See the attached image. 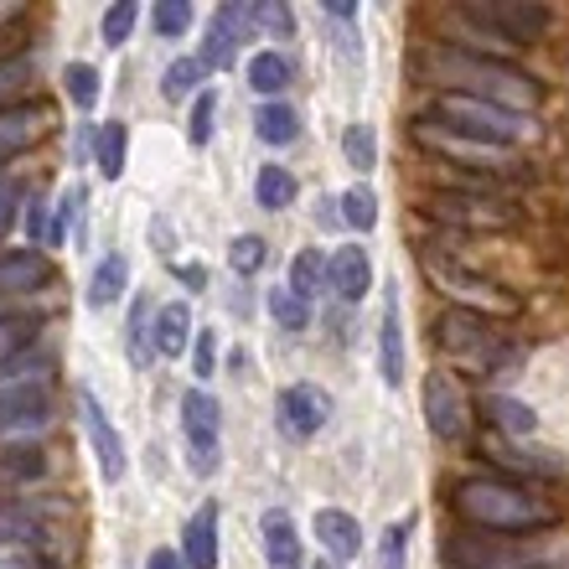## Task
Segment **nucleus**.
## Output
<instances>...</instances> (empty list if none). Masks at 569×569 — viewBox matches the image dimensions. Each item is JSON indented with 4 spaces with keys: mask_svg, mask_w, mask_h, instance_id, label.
Masks as SVG:
<instances>
[{
    "mask_svg": "<svg viewBox=\"0 0 569 569\" xmlns=\"http://www.w3.org/2000/svg\"><path fill=\"white\" fill-rule=\"evenodd\" d=\"M254 130H259V140H264V146H290V140L300 136V114L290 104H264L254 114Z\"/></svg>",
    "mask_w": 569,
    "mask_h": 569,
    "instance_id": "nucleus-24",
    "label": "nucleus"
},
{
    "mask_svg": "<svg viewBox=\"0 0 569 569\" xmlns=\"http://www.w3.org/2000/svg\"><path fill=\"white\" fill-rule=\"evenodd\" d=\"M197 378H212V331H197V358H192Z\"/></svg>",
    "mask_w": 569,
    "mask_h": 569,
    "instance_id": "nucleus-45",
    "label": "nucleus"
},
{
    "mask_svg": "<svg viewBox=\"0 0 569 569\" xmlns=\"http://www.w3.org/2000/svg\"><path fill=\"white\" fill-rule=\"evenodd\" d=\"M342 218L352 228H358V233H373L378 228V197H373V187H347L342 192Z\"/></svg>",
    "mask_w": 569,
    "mask_h": 569,
    "instance_id": "nucleus-31",
    "label": "nucleus"
},
{
    "mask_svg": "<svg viewBox=\"0 0 569 569\" xmlns=\"http://www.w3.org/2000/svg\"><path fill=\"white\" fill-rule=\"evenodd\" d=\"M31 539H37L31 512L16 508V502H0V543H31Z\"/></svg>",
    "mask_w": 569,
    "mask_h": 569,
    "instance_id": "nucleus-39",
    "label": "nucleus"
},
{
    "mask_svg": "<svg viewBox=\"0 0 569 569\" xmlns=\"http://www.w3.org/2000/svg\"><path fill=\"white\" fill-rule=\"evenodd\" d=\"M150 352H156V327H150V300L140 296L136 306H130V362L150 368Z\"/></svg>",
    "mask_w": 569,
    "mask_h": 569,
    "instance_id": "nucleus-29",
    "label": "nucleus"
},
{
    "mask_svg": "<svg viewBox=\"0 0 569 569\" xmlns=\"http://www.w3.org/2000/svg\"><path fill=\"white\" fill-rule=\"evenodd\" d=\"M425 212H430L435 223L466 228V233H502V228H512L523 218L508 197H497V192H440V197H430Z\"/></svg>",
    "mask_w": 569,
    "mask_h": 569,
    "instance_id": "nucleus-5",
    "label": "nucleus"
},
{
    "mask_svg": "<svg viewBox=\"0 0 569 569\" xmlns=\"http://www.w3.org/2000/svg\"><path fill=\"white\" fill-rule=\"evenodd\" d=\"M284 83H290V62H284L280 52H259V58H249V89L254 93L274 99Z\"/></svg>",
    "mask_w": 569,
    "mask_h": 569,
    "instance_id": "nucleus-27",
    "label": "nucleus"
},
{
    "mask_svg": "<svg viewBox=\"0 0 569 569\" xmlns=\"http://www.w3.org/2000/svg\"><path fill=\"white\" fill-rule=\"evenodd\" d=\"M181 565L218 569V508H212V502H202V508L192 512L187 533H181Z\"/></svg>",
    "mask_w": 569,
    "mask_h": 569,
    "instance_id": "nucleus-15",
    "label": "nucleus"
},
{
    "mask_svg": "<svg viewBox=\"0 0 569 569\" xmlns=\"http://www.w3.org/2000/svg\"><path fill=\"white\" fill-rule=\"evenodd\" d=\"M146 569H187V565H181V555H171V549H156Z\"/></svg>",
    "mask_w": 569,
    "mask_h": 569,
    "instance_id": "nucleus-48",
    "label": "nucleus"
},
{
    "mask_svg": "<svg viewBox=\"0 0 569 569\" xmlns=\"http://www.w3.org/2000/svg\"><path fill=\"white\" fill-rule=\"evenodd\" d=\"M420 264H425V274L456 300V311H477V316H487V321H508V316H518V300H512L502 284L487 280V274L466 270V264H456V259L430 254V249L420 254Z\"/></svg>",
    "mask_w": 569,
    "mask_h": 569,
    "instance_id": "nucleus-4",
    "label": "nucleus"
},
{
    "mask_svg": "<svg viewBox=\"0 0 569 569\" xmlns=\"http://www.w3.org/2000/svg\"><path fill=\"white\" fill-rule=\"evenodd\" d=\"M327 280L331 290L342 300H362L368 290H373V259H368V249H337V254L327 259Z\"/></svg>",
    "mask_w": 569,
    "mask_h": 569,
    "instance_id": "nucleus-13",
    "label": "nucleus"
},
{
    "mask_svg": "<svg viewBox=\"0 0 569 569\" xmlns=\"http://www.w3.org/2000/svg\"><path fill=\"white\" fill-rule=\"evenodd\" d=\"M0 471H6V477H16V481H37L47 471L42 446H6V450H0Z\"/></svg>",
    "mask_w": 569,
    "mask_h": 569,
    "instance_id": "nucleus-32",
    "label": "nucleus"
},
{
    "mask_svg": "<svg viewBox=\"0 0 569 569\" xmlns=\"http://www.w3.org/2000/svg\"><path fill=\"white\" fill-rule=\"evenodd\" d=\"M124 156H130V130H124L120 120L99 124V136H93V166H99V177L120 181L124 177Z\"/></svg>",
    "mask_w": 569,
    "mask_h": 569,
    "instance_id": "nucleus-20",
    "label": "nucleus"
},
{
    "mask_svg": "<svg viewBox=\"0 0 569 569\" xmlns=\"http://www.w3.org/2000/svg\"><path fill=\"white\" fill-rule=\"evenodd\" d=\"M62 83H68V99H73L78 109H93V104H99V73H93L89 62H68Z\"/></svg>",
    "mask_w": 569,
    "mask_h": 569,
    "instance_id": "nucleus-36",
    "label": "nucleus"
},
{
    "mask_svg": "<svg viewBox=\"0 0 569 569\" xmlns=\"http://www.w3.org/2000/svg\"><path fill=\"white\" fill-rule=\"evenodd\" d=\"M259 533H264V559H270V569H300V539H296L290 512L270 508L259 518Z\"/></svg>",
    "mask_w": 569,
    "mask_h": 569,
    "instance_id": "nucleus-18",
    "label": "nucleus"
},
{
    "mask_svg": "<svg viewBox=\"0 0 569 569\" xmlns=\"http://www.w3.org/2000/svg\"><path fill=\"white\" fill-rule=\"evenodd\" d=\"M450 508L477 533H539L559 523V508L549 497H533L528 487L502 477H466L450 492Z\"/></svg>",
    "mask_w": 569,
    "mask_h": 569,
    "instance_id": "nucleus-1",
    "label": "nucleus"
},
{
    "mask_svg": "<svg viewBox=\"0 0 569 569\" xmlns=\"http://www.w3.org/2000/svg\"><path fill=\"white\" fill-rule=\"evenodd\" d=\"M316 539H321V549H327V555L342 565V559H358L362 528H358V518H352V512L321 508V512H316Z\"/></svg>",
    "mask_w": 569,
    "mask_h": 569,
    "instance_id": "nucleus-17",
    "label": "nucleus"
},
{
    "mask_svg": "<svg viewBox=\"0 0 569 569\" xmlns=\"http://www.w3.org/2000/svg\"><path fill=\"white\" fill-rule=\"evenodd\" d=\"M78 208H83V187H68L58 202V218H52V228H47V243H62L68 239V228H78Z\"/></svg>",
    "mask_w": 569,
    "mask_h": 569,
    "instance_id": "nucleus-41",
    "label": "nucleus"
},
{
    "mask_svg": "<svg viewBox=\"0 0 569 569\" xmlns=\"http://www.w3.org/2000/svg\"><path fill=\"white\" fill-rule=\"evenodd\" d=\"M181 435H187V466H192L197 477H212L218 471V456H223V409L218 399L202 389H187L181 399Z\"/></svg>",
    "mask_w": 569,
    "mask_h": 569,
    "instance_id": "nucleus-6",
    "label": "nucleus"
},
{
    "mask_svg": "<svg viewBox=\"0 0 569 569\" xmlns=\"http://www.w3.org/2000/svg\"><path fill=\"white\" fill-rule=\"evenodd\" d=\"M450 565H466V569H487V565H502V549L492 539H456L446 549Z\"/></svg>",
    "mask_w": 569,
    "mask_h": 569,
    "instance_id": "nucleus-33",
    "label": "nucleus"
},
{
    "mask_svg": "<svg viewBox=\"0 0 569 569\" xmlns=\"http://www.w3.org/2000/svg\"><path fill=\"white\" fill-rule=\"evenodd\" d=\"M52 280V259L42 249H11L0 254V290L6 296H27V290H42Z\"/></svg>",
    "mask_w": 569,
    "mask_h": 569,
    "instance_id": "nucleus-12",
    "label": "nucleus"
},
{
    "mask_svg": "<svg viewBox=\"0 0 569 569\" xmlns=\"http://www.w3.org/2000/svg\"><path fill=\"white\" fill-rule=\"evenodd\" d=\"M296 177L284 171V166H264L254 177V197H259V208H270V212H280V208H290L296 202Z\"/></svg>",
    "mask_w": 569,
    "mask_h": 569,
    "instance_id": "nucleus-26",
    "label": "nucleus"
},
{
    "mask_svg": "<svg viewBox=\"0 0 569 569\" xmlns=\"http://www.w3.org/2000/svg\"><path fill=\"white\" fill-rule=\"evenodd\" d=\"M16 202H21V192H16V187H0V239H6V228L16 223Z\"/></svg>",
    "mask_w": 569,
    "mask_h": 569,
    "instance_id": "nucleus-46",
    "label": "nucleus"
},
{
    "mask_svg": "<svg viewBox=\"0 0 569 569\" xmlns=\"http://www.w3.org/2000/svg\"><path fill=\"white\" fill-rule=\"evenodd\" d=\"M327 284V259L316 254V249H300L296 264H290V290H296L306 306H311V296Z\"/></svg>",
    "mask_w": 569,
    "mask_h": 569,
    "instance_id": "nucleus-28",
    "label": "nucleus"
},
{
    "mask_svg": "<svg viewBox=\"0 0 569 569\" xmlns=\"http://www.w3.org/2000/svg\"><path fill=\"white\" fill-rule=\"evenodd\" d=\"M327 11L337 16V21H352V16H358V6H352V0H327Z\"/></svg>",
    "mask_w": 569,
    "mask_h": 569,
    "instance_id": "nucleus-50",
    "label": "nucleus"
},
{
    "mask_svg": "<svg viewBox=\"0 0 569 569\" xmlns=\"http://www.w3.org/2000/svg\"><path fill=\"white\" fill-rule=\"evenodd\" d=\"M171 270H177L181 284H192V290H202V284H208V270H202V264H171Z\"/></svg>",
    "mask_w": 569,
    "mask_h": 569,
    "instance_id": "nucleus-47",
    "label": "nucleus"
},
{
    "mask_svg": "<svg viewBox=\"0 0 569 569\" xmlns=\"http://www.w3.org/2000/svg\"><path fill=\"white\" fill-rule=\"evenodd\" d=\"M331 420V393L316 389V383H296V389L280 393V425L284 435H296V440H306V435L327 430Z\"/></svg>",
    "mask_w": 569,
    "mask_h": 569,
    "instance_id": "nucleus-7",
    "label": "nucleus"
},
{
    "mask_svg": "<svg viewBox=\"0 0 569 569\" xmlns=\"http://www.w3.org/2000/svg\"><path fill=\"white\" fill-rule=\"evenodd\" d=\"M243 6H218V16H212V27H208V42H202V68H228L233 62V52H239V31H243Z\"/></svg>",
    "mask_w": 569,
    "mask_h": 569,
    "instance_id": "nucleus-14",
    "label": "nucleus"
},
{
    "mask_svg": "<svg viewBox=\"0 0 569 569\" xmlns=\"http://www.w3.org/2000/svg\"><path fill=\"white\" fill-rule=\"evenodd\" d=\"M450 68V73L461 78V83H471L466 93H477V99H492V104L502 109H539L543 104V89L533 83L528 73H518V68H508V62L497 58H477V52H446L440 58Z\"/></svg>",
    "mask_w": 569,
    "mask_h": 569,
    "instance_id": "nucleus-3",
    "label": "nucleus"
},
{
    "mask_svg": "<svg viewBox=\"0 0 569 569\" xmlns=\"http://www.w3.org/2000/svg\"><path fill=\"white\" fill-rule=\"evenodd\" d=\"M47 425V378H21L0 389V435Z\"/></svg>",
    "mask_w": 569,
    "mask_h": 569,
    "instance_id": "nucleus-9",
    "label": "nucleus"
},
{
    "mask_svg": "<svg viewBox=\"0 0 569 569\" xmlns=\"http://www.w3.org/2000/svg\"><path fill=\"white\" fill-rule=\"evenodd\" d=\"M150 21H156L161 37H181V31L192 27V0H161V6L150 11Z\"/></svg>",
    "mask_w": 569,
    "mask_h": 569,
    "instance_id": "nucleus-40",
    "label": "nucleus"
},
{
    "mask_svg": "<svg viewBox=\"0 0 569 569\" xmlns=\"http://www.w3.org/2000/svg\"><path fill=\"white\" fill-rule=\"evenodd\" d=\"M316 569H342V565H316Z\"/></svg>",
    "mask_w": 569,
    "mask_h": 569,
    "instance_id": "nucleus-52",
    "label": "nucleus"
},
{
    "mask_svg": "<svg viewBox=\"0 0 569 569\" xmlns=\"http://www.w3.org/2000/svg\"><path fill=\"white\" fill-rule=\"evenodd\" d=\"M31 342H37V327H31V321H6V327H0V368H11L16 358H27Z\"/></svg>",
    "mask_w": 569,
    "mask_h": 569,
    "instance_id": "nucleus-37",
    "label": "nucleus"
},
{
    "mask_svg": "<svg viewBox=\"0 0 569 569\" xmlns=\"http://www.w3.org/2000/svg\"><path fill=\"white\" fill-rule=\"evenodd\" d=\"M78 409H83V430H89V440H93V456H99L104 481H120L124 477V440H120V430L109 425V415L99 409V399H93L89 389H78Z\"/></svg>",
    "mask_w": 569,
    "mask_h": 569,
    "instance_id": "nucleus-8",
    "label": "nucleus"
},
{
    "mask_svg": "<svg viewBox=\"0 0 569 569\" xmlns=\"http://www.w3.org/2000/svg\"><path fill=\"white\" fill-rule=\"evenodd\" d=\"M21 73V68H0V89H11V78Z\"/></svg>",
    "mask_w": 569,
    "mask_h": 569,
    "instance_id": "nucleus-51",
    "label": "nucleus"
},
{
    "mask_svg": "<svg viewBox=\"0 0 569 569\" xmlns=\"http://www.w3.org/2000/svg\"><path fill=\"white\" fill-rule=\"evenodd\" d=\"M264 254H270V243L259 239V233H239V239L228 243V264L239 274H259L264 270Z\"/></svg>",
    "mask_w": 569,
    "mask_h": 569,
    "instance_id": "nucleus-34",
    "label": "nucleus"
},
{
    "mask_svg": "<svg viewBox=\"0 0 569 569\" xmlns=\"http://www.w3.org/2000/svg\"><path fill=\"white\" fill-rule=\"evenodd\" d=\"M202 78H208L202 58H177V62H171V68L161 73V93L171 99V104H181V99L202 93Z\"/></svg>",
    "mask_w": 569,
    "mask_h": 569,
    "instance_id": "nucleus-25",
    "label": "nucleus"
},
{
    "mask_svg": "<svg viewBox=\"0 0 569 569\" xmlns=\"http://www.w3.org/2000/svg\"><path fill=\"white\" fill-rule=\"evenodd\" d=\"M124 284H130V264H124V254L99 259V264H93V280H89V306L93 311L114 306V300L124 296Z\"/></svg>",
    "mask_w": 569,
    "mask_h": 569,
    "instance_id": "nucleus-22",
    "label": "nucleus"
},
{
    "mask_svg": "<svg viewBox=\"0 0 569 569\" xmlns=\"http://www.w3.org/2000/svg\"><path fill=\"white\" fill-rule=\"evenodd\" d=\"M254 21H259L264 31H270V37H290V31H296V16L284 11L280 0H264V6L254 11Z\"/></svg>",
    "mask_w": 569,
    "mask_h": 569,
    "instance_id": "nucleus-43",
    "label": "nucleus"
},
{
    "mask_svg": "<svg viewBox=\"0 0 569 569\" xmlns=\"http://www.w3.org/2000/svg\"><path fill=\"white\" fill-rule=\"evenodd\" d=\"M477 16H481V11H477ZM481 21H492V27L502 31L508 42H539L555 16L543 11V6H533V0H502V6H492V11L481 16Z\"/></svg>",
    "mask_w": 569,
    "mask_h": 569,
    "instance_id": "nucleus-11",
    "label": "nucleus"
},
{
    "mask_svg": "<svg viewBox=\"0 0 569 569\" xmlns=\"http://www.w3.org/2000/svg\"><path fill=\"white\" fill-rule=\"evenodd\" d=\"M16 47H21V31H16V27H0V58H11Z\"/></svg>",
    "mask_w": 569,
    "mask_h": 569,
    "instance_id": "nucleus-49",
    "label": "nucleus"
},
{
    "mask_svg": "<svg viewBox=\"0 0 569 569\" xmlns=\"http://www.w3.org/2000/svg\"><path fill=\"white\" fill-rule=\"evenodd\" d=\"M435 114H440V124H446L450 136L477 140V146H492V150H512L533 136V124H528L518 109H502V104H492V99H477V93H466V89L435 93Z\"/></svg>",
    "mask_w": 569,
    "mask_h": 569,
    "instance_id": "nucleus-2",
    "label": "nucleus"
},
{
    "mask_svg": "<svg viewBox=\"0 0 569 569\" xmlns=\"http://www.w3.org/2000/svg\"><path fill=\"white\" fill-rule=\"evenodd\" d=\"M270 316H274V327H284V331H306V321H311V306L290 290V284H280V290H270Z\"/></svg>",
    "mask_w": 569,
    "mask_h": 569,
    "instance_id": "nucleus-30",
    "label": "nucleus"
},
{
    "mask_svg": "<svg viewBox=\"0 0 569 569\" xmlns=\"http://www.w3.org/2000/svg\"><path fill=\"white\" fill-rule=\"evenodd\" d=\"M192 342V306L187 300H171L161 316H156V352L161 358H181Z\"/></svg>",
    "mask_w": 569,
    "mask_h": 569,
    "instance_id": "nucleus-19",
    "label": "nucleus"
},
{
    "mask_svg": "<svg viewBox=\"0 0 569 569\" xmlns=\"http://www.w3.org/2000/svg\"><path fill=\"white\" fill-rule=\"evenodd\" d=\"M342 150H347V161L358 166V171H373L378 166V136H373V124H352L342 136Z\"/></svg>",
    "mask_w": 569,
    "mask_h": 569,
    "instance_id": "nucleus-35",
    "label": "nucleus"
},
{
    "mask_svg": "<svg viewBox=\"0 0 569 569\" xmlns=\"http://www.w3.org/2000/svg\"><path fill=\"white\" fill-rule=\"evenodd\" d=\"M425 420L440 440H461L466 430V405H461V389L450 373H430L425 378Z\"/></svg>",
    "mask_w": 569,
    "mask_h": 569,
    "instance_id": "nucleus-10",
    "label": "nucleus"
},
{
    "mask_svg": "<svg viewBox=\"0 0 569 569\" xmlns=\"http://www.w3.org/2000/svg\"><path fill=\"white\" fill-rule=\"evenodd\" d=\"M405 543H409V528H389L383 533V569H405Z\"/></svg>",
    "mask_w": 569,
    "mask_h": 569,
    "instance_id": "nucleus-44",
    "label": "nucleus"
},
{
    "mask_svg": "<svg viewBox=\"0 0 569 569\" xmlns=\"http://www.w3.org/2000/svg\"><path fill=\"white\" fill-rule=\"evenodd\" d=\"M37 140V109H0V161H11Z\"/></svg>",
    "mask_w": 569,
    "mask_h": 569,
    "instance_id": "nucleus-23",
    "label": "nucleus"
},
{
    "mask_svg": "<svg viewBox=\"0 0 569 569\" xmlns=\"http://www.w3.org/2000/svg\"><path fill=\"white\" fill-rule=\"evenodd\" d=\"M481 415H487V425H492V435H508V440H523V435H533V409L518 405V399H502V393H492L487 405H481Z\"/></svg>",
    "mask_w": 569,
    "mask_h": 569,
    "instance_id": "nucleus-21",
    "label": "nucleus"
},
{
    "mask_svg": "<svg viewBox=\"0 0 569 569\" xmlns=\"http://www.w3.org/2000/svg\"><path fill=\"white\" fill-rule=\"evenodd\" d=\"M399 284H389V300H383V327H378V368H383V383L399 389L405 378V327H399Z\"/></svg>",
    "mask_w": 569,
    "mask_h": 569,
    "instance_id": "nucleus-16",
    "label": "nucleus"
},
{
    "mask_svg": "<svg viewBox=\"0 0 569 569\" xmlns=\"http://www.w3.org/2000/svg\"><path fill=\"white\" fill-rule=\"evenodd\" d=\"M136 21H140V6H136V0L109 6V11H104V42L109 47H124V42H130V31H136Z\"/></svg>",
    "mask_w": 569,
    "mask_h": 569,
    "instance_id": "nucleus-38",
    "label": "nucleus"
},
{
    "mask_svg": "<svg viewBox=\"0 0 569 569\" xmlns=\"http://www.w3.org/2000/svg\"><path fill=\"white\" fill-rule=\"evenodd\" d=\"M212 109H218V99L202 89L197 93V104H192V124H187V140H192V146H208L212 140Z\"/></svg>",
    "mask_w": 569,
    "mask_h": 569,
    "instance_id": "nucleus-42",
    "label": "nucleus"
}]
</instances>
